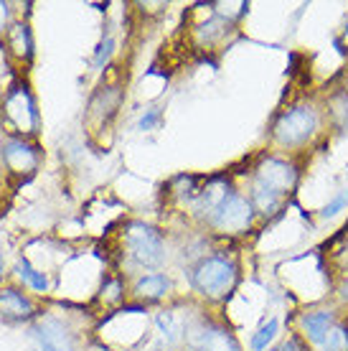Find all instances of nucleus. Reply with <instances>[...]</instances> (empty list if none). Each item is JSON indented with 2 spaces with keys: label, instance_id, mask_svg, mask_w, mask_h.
<instances>
[{
  "label": "nucleus",
  "instance_id": "11",
  "mask_svg": "<svg viewBox=\"0 0 348 351\" xmlns=\"http://www.w3.org/2000/svg\"><path fill=\"white\" fill-rule=\"evenodd\" d=\"M168 290H171V280H168L166 275H160V272H153V275H145V278H140L135 282V295L145 300H158L163 298Z\"/></svg>",
  "mask_w": 348,
  "mask_h": 351
},
{
  "label": "nucleus",
  "instance_id": "12",
  "mask_svg": "<svg viewBox=\"0 0 348 351\" xmlns=\"http://www.w3.org/2000/svg\"><path fill=\"white\" fill-rule=\"evenodd\" d=\"M252 206L264 217H272L275 211L282 206V196L270 191L267 186H262L260 181H252Z\"/></svg>",
  "mask_w": 348,
  "mask_h": 351
},
{
  "label": "nucleus",
  "instance_id": "5",
  "mask_svg": "<svg viewBox=\"0 0 348 351\" xmlns=\"http://www.w3.org/2000/svg\"><path fill=\"white\" fill-rule=\"evenodd\" d=\"M254 181L285 199L297 186V168L282 158H264L254 171Z\"/></svg>",
  "mask_w": 348,
  "mask_h": 351
},
{
  "label": "nucleus",
  "instance_id": "15",
  "mask_svg": "<svg viewBox=\"0 0 348 351\" xmlns=\"http://www.w3.org/2000/svg\"><path fill=\"white\" fill-rule=\"evenodd\" d=\"M323 351H348V326L336 324L321 343Z\"/></svg>",
  "mask_w": 348,
  "mask_h": 351
},
{
  "label": "nucleus",
  "instance_id": "3",
  "mask_svg": "<svg viewBox=\"0 0 348 351\" xmlns=\"http://www.w3.org/2000/svg\"><path fill=\"white\" fill-rule=\"evenodd\" d=\"M315 130H318V112L308 105H297L279 114L272 132H275V141L279 145L295 148V145H303L305 141H310Z\"/></svg>",
  "mask_w": 348,
  "mask_h": 351
},
{
  "label": "nucleus",
  "instance_id": "8",
  "mask_svg": "<svg viewBox=\"0 0 348 351\" xmlns=\"http://www.w3.org/2000/svg\"><path fill=\"white\" fill-rule=\"evenodd\" d=\"M3 160L16 173H31L38 166V153L34 145H28L23 141H8L3 145Z\"/></svg>",
  "mask_w": 348,
  "mask_h": 351
},
{
  "label": "nucleus",
  "instance_id": "19",
  "mask_svg": "<svg viewBox=\"0 0 348 351\" xmlns=\"http://www.w3.org/2000/svg\"><path fill=\"white\" fill-rule=\"evenodd\" d=\"M112 46H114L112 38H105V41L99 44V49H97V56H95V66H97V69H102V66H105V62L110 59V53H112Z\"/></svg>",
  "mask_w": 348,
  "mask_h": 351
},
{
  "label": "nucleus",
  "instance_id": "16",
  "mask_svg": "<svg viewBox=\"0 0 348 351\" xmlns=\"http://www.w3.org/2000/svg\"><path fill=\"white\" fill-rule=\"evenodd\" d=\"M275 334H277V321L275 318H270L267 324L262 326L260 331L252 336V349L254 351H262V349H267V343L275 339Z\"/></svg>",
  "mask_w": 348,
  "mask_h": 351
},
{
  "label": "nucleus",
  "instance_id": "21",
  "mask_svg": "<svg viewBox=\"0 0 348 351\" xmlns=\"http://www.w3.org/2000/svg\"><path fill=\"white\" fill-rule=\"evenodd\" d=\"M277 351H303V349H300V343H297V341H293V339H290V341L279 343V346H277Z\"/></svg>",
  "mask_w": 348,
  "mask_h": 351
},
{
  "label": "nucleus",
  "instance_id": "9",
  "mask_svg": "<svg viewBox=\"0 0 348 351\" xmlns=\"http://www.w3.org/2000/svg\"><path fill=\"white\" fill-rule=\"evenodd\" d=\"M333 326H336V313H333L331 308L325 311H310V313H305L303 318H300V328H303V334L308 336V341H313L321 346L323 339L328 336V331H331Z\"/></svg>",
  "mask_w": 348,
  "mask_h": 351
},
{
  "label": "nucleus",
  "instance_id": "6",
  "mask_svg": "<svg viewBox=\"0 0 348 351\" xmlns=\"http://www.w3.org/2000/svg\"><path fill=\"white\" fill-rule=\"evenodd\" d=\"M41 351H77V341L66 326L56 318H44L34 328Z\"/></svg>",
  "mask_w": 348,
  "mask_h": 351
},
{
  "label": "nucleus",
  "instance_id": "14",
  "mask_svg": "<svg viewBox=\"0 0 348 351\" xmlns=\"http://www.w3.org/2000/svg\"><path fill=\"white\" fill-rule=\"evenodd\" d=\"M158 328H160V334H163V339H166L168 346H173V343L181 341V326H178V321H175L173 313H158L156 318Z\"/></svg>",
  "mask_w": 348,
  "mask_h": 351
},
{
  "label": "nucleus",
  "instance_id": "10",
  "mask_svg": "<svg viewBox=\"0 0 348 351\" xmlns=\"http://www.w3.org/2000/svg\"><path fill=\"white\" fill-rule=\"evenodd\" d=\"M0 313L5 318H28L34 313V306L23 293L8 288L0 290Z\"/></svg>",
  "mask_w": 348,
  "mask_h": 351
},
{
  "label": "nucleus",
  "instance_id": "4",
  "mask_svg": "<svg viewBox=\"0 0 348 351\" xmlns=\"http://www.w3.org/2000/svg\"><path fill=\"white\" fill-rule=\"evenodd\" d=\"M254 219V206L252 202H247L239 193H232L227 202L221 204L214 214H211L209 224L224 234H242L252 227Z\"/></svg>",
  "mask_w": 348,
  "mask_h": 351
},
{
  "label": "nucleus",
  "instance_id": "23",
  "mask_svg": "<svg viewBox=\"0 0 348 351\" xmlns=\"http://www.w3.org/2000/svg\"><path fill=\"white\" fill-rule=\"evenodd\" d=\"M191 351H201V349H191Z\"/></svg>",
  "mask_w": 348,
  "mask_h": 351
},
{
  "label": "nucleus",
  "instance_id": "17",
  "mask_svg": "<svg viewBox=\"0 0 348 351\" xmlns=\"http://www.w3.org/2000/svg\"><path fill=\"white\" fill-rule=\"evenodd\" d=\"M10 36H16L18 38V49H16L18 56L31 59V53H34V44H31V34H28V28L26 26H13Z\"/></svg>",
  "mask_w": 348,
  "mask_h": 351
},
{
  "label": "nucleus",
  "instance_id": "1",
  "mask_svg": "<svg viewBox=\"0 0 348 351\" xmlns=\"http://www.w3.org/2000/svg\"><path fill=\"white\" fill-rule=\"evenodd\" d=\"M193 288L209 300L227 298L236 285V265L221 255L203 257L191 272Z\"/></svg>",
  "mask_w": 348,
  "mask_h": 351
},
{
  "label": "nucleus",
  "instance_id": "22",
  "mask_svg": "<svg viewBox=\"0 0 348 351\" xmlns=\"http://www.w3.org/2000/svg\"><path fill=\"white\" fill-rule=\"evenodd\" d=\"M0 278H3V257H0Z\"/></svg>",
  "mask_w": 348,
  "mask_h": 351
},
{
  "label": "nucleus",
  "instance_id": "18",
  "mask_svg": "<svg viewBox=\"0 0 348 351\" xmlns=\"http://www.w3.org/2000/svg\"><path fill=\"white\" fill-rule=\"evenodd\" d=\"M346 204H348V191H340L338 196H333L331 202L323 206L321 217H323V219H331V217H336V214H338V211L343 209Z\"/></svg>",
  "mask_w": 348,
  "mask_h": 351
},
{
  "label": "nucleus",
  "instance_id": "13",
  "mask_svg": "<svg viewBox=\"0 0 348 351\" xmlns=\"http://www.w3.org/2000/svg\"><path fill=\"white\" fill-rule=\"evenodd\" d=\"M16 272L21 275V280L28 282V285H31L34 290H38V293H46V288H49V280H46V275H44V272L34 270L28 260H18Z\"/></svg>",
  "mask_w": 348,
  "mask_h": 351
},
{
  "label": "nucleus",
  "instance_id": "7",
  "mask_svg": "<svg viewBox=\"0 0 348 351\" xmlns=\"http://www.w3.org/2000/svg\"><path fill=\"white\" fill-rule=\"evenodd\" d=\"M188 341H191L193 349L201 351H242L239 343L234 341V336L224 328H219V326H201V328L191 331Z\"/></svg>",
  "mask_w": 348,
  "mask_h": 351
},
{
  "label": "nucleus",
  "instance_id": "20",
  "mask_svg": "<svg viewBox=\"0 0 348 351\" xmlns=\"http://www.w3.org/2000/svg\"><path fill=\"white\" fill-rule=\"evenodd\" d=\"M158 120H160V110H158V107H150L148 112L142 114V120H140V130H153Z\"/></svg>",
  "mask_w": 348,
  "mask_h": 351
},
{
  "label": "nucleus",
  "instance_id": "2",
  "mask_svg": "<svg viewBox=\"0 0 348 351\" xmlns=\"http://www.w3.org/2000/svg\"><path fill=\"white\" fill-rule=\"evenodd\" d=\"M125 242L130 250V257L142 267H158L166 260V245L163 237L156 227L142 224V221H132L125 229Z\"/></svg>",
  "mask_w": 348,
  "mask_h": 351
}]
</instances>
